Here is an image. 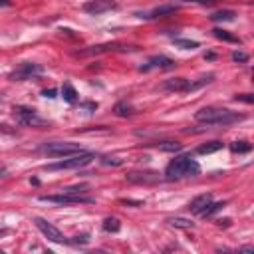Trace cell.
Here are the masks:
<instances>
[{
  "label": "cell",
  "mask_w": 254,
  "mask_h": 254,
  "mask_svg": "<svg viewBox=\"0 0 254 254\" xmlns=\"http://www.w3.org/2000/svg\"><path fill=\"white\" fill-rule=\"evenodd\" d=\"M246 119V115L230 111L226 107H202L194 113V121L202 125H232Z\"/></svg>",
  "instance_id": "cell-1"
},
{
  "label": "cell",
  "mask_w": 254,
  "mask_h": 254,
  "mask_svg": "<svg viewBox=\"0 0 254 254\" xmlns=\"http://www.w3.org/2000/svg\"><path fill=\"white\" fill-rule=\"evenodd\" d=\"M196 175H200V165L190 155H177L165 167V179L167 181H179V179L196 177Z\"/></svg>",
  "instance_id": "cell-2"
},
{
  "label": "cell",
  "mask_w": 254,
  "mask_h": 254,
  "mask_svg": "<svg viewBox=\"0 0 254 254\" xmlns=\"http://www.w3.org/2000/svg\"><path fill=\"white\" fill-rule=\"evenodd\" d=\"M214 79V73H208V75H202V77H198L196 81H190V79H187V77H173V79H167V81H163V89L165 91H177V93H190V91H196V89H200L202 85H206V83H210Z\"/></svg>",
  "instance_id": "cell-3"
},
{
  "label": "cell",
  "mask_w": 254,
  "mask_h": 254,
  "mask_svg": "<svg viewBox=\"0 0 254 254\" xmlns=\"http://www.w3.org/2000/svg\"><path fill=\"white\" fill-rule=\"evenodd\" d=\"M36 151L42 155H48V157H69V155L85 153V149L81 145L69 143V141H48V143H42Z\"/></svg>",
  "instance_id": "cell-4"
},
{
  "label": "cell",
  "mask_w": 254,
  "mask_h": 254,
  "mask_svg": "<svg viewBox=\"0 0 254 254\" xmlns=\"http://www.w3.org/2000/svg\"><path fill=\"white\" fill-rule=\"evenodd\" d=\"M91 159H93V153L85 151V153H77V155H69V157H64L62 161H56V163H48V165H44V171L81 169V167H85L87 163H91Z\"/></svg>",
  "instance_id": "cell-5"
},
{
  "label": "cell",
  "mask_w": 254,
  "mask_h": 254,
  "mask_svg": "<svg viewBox=\"0 0 254 254\" xmlns=\"http://www.w3.org/2000/svg\"><path fill=\"white\" fill-rule=\"evenodd\" d=\"M14 117L22 127H48V119L40 117L32 107H24V105H16L14 107Z\"/></svg>",
  "instance_id": "cell-6"
},
{
  "label": "cell",
  "mask_w": 254,
  "mask_h": 254,
  "mask_svg": "<svg viewBox=\"0 0 254 254\" xmlns=\"http://www.w3.org/2000/svg\"><path fill=\"white\" fill-rule=\"evenodd\" d=\"M42 73H44V65L34 64V62H24L14 71H10L8 79L10 81H26V79H34V77H38Z\"/></svg>",
  "instance_id": "cell-7"
},
{
  "label": "cell",
  "mask_w": 254,
  "mask_h": 254,
  "mask_svg": "<svg viewBox=\"0 0 254 254\" xmlns=\"http://www.w3.org/2000/svg\"><path fill=\"white\" fill-rule=\"evenodd\" d=\"M42 202H54V204H77V202H93L95 198L83 196V194H69V192H60V194H42Z\"/></svg>",
  "instance_id": "cell-8"
},
{
  "label": "cell",
  "mask_w": 254,
  "mask_h": 254,
  "mask_svg": "<svg viewBox=\"0 0 254 254\" xmlns=\"http://www.w3.org/2000/svg\"><path fill=\"white\" fill-rule=\"evenodd\" d=\"M34 222H36V226H38V230L48 238V240H52V242H56V244H69V240L62 234V230L60 228H56L52 222H48L46 218H34Z\"/></svg>",
  "instance_id": "cell-9"
},
{
  "label": "cell",
  "mask_w": 254,
  "mask_h": 254,
  "mask_svg": "<svg viewBox=\"0 0 254 254\" xmlns=\"http://www.w3.org/2000/svg\"><path fill=\"white\" fill-rule=\"evenodd\" d=\"M81 8H83V12L89 14V16H99V14L117 10L119 6H117V2H113V0H89V2H85Z\"/></svg>",
  "instance_id": "cell-10"
},
{
  "label": "cell",
  "mask_w": 254,
  "mask_h": 254,
  "mask_svg": "<svg viewBox=\"0 0 254 254\" xmlns=\"http://www.w3.org/2000/svg\"><path fill=\"white\" fill-rule=\"evenodd\" d=\"M179 8H181V4H163V6L153 8L151 12H135V16L137 18H145V20H157V18H165V16L175 14Z\"/></svg>",
  "instance_id": "cell-11"
},
{
  "label": "cell",
  "mask_w": 254,
  "mask_h": 254,
  "mask_svg": "<svg viewBox=\"0 0 254 254\" xmlns=\"http://www.w3.org/2000/svg\"><path fill=\"white\" fill-rule=\"evenodd\" d=\"M175 67V60L167 58V56H151L141 67L139 71H151V69H173Z\"/></svg>",
  "instance_id": "cell-12"
},
{
  "label": "cell",
  "mask_w": 254,
  "mask_h": 254,
  "mask_svg": "<svg viewBox=\"0 0 254 254\" xmlns=\"http://www.w3.org/2000/svg\"><path fill=\"white\" fill-rule=\"evenodd\" d=\"M127 181L129 183H137V185H151V183H157L159 181V175L157 173H153V171H143V173H137V171H133V173H129L127 175Z\"/></svg>",
  "instance_id": "cell-13"
},
{
  "label": "cell",
  "mask_w": 254,
  "mask_h": 254,
  "mask_svg": "<svg viewBox=\"0 0 254 254\" xmlns=\"http://www.w3.org/2000/svg\"><path fill=\"white\" fill-rule=\"evenodd\" d=\"M113 50H125V46L113 42V44H101V46H91L89 50H81L75 56H97V54H105V52H113Z\"/></svg>",
  "instance_id": "cell-14"
},
{
  "label": "cell",
  "mask_w": 254,
  "mask_h": 254,
  "mask_svg": "<svg viewBox=\"0 0 254 254\" xmlns=\"http://www.w3.org/2000/svg\"><path fill=\"white\" fill-rule=\"evenodd\" d=\"M208 202H212V194H208V192L198 194L196 198H192V200H190L189 210H190L192 214H198V216H200V212L206 208V204H208Z\"/></svg>",
  "instance_id": "cell-15"
},
{
  "label": "cell",
  "mask_w": 254,
  "mask_h": 254,
  "mask_svg": "<svg viewBox=\"0 0 254 254\" xmlns=\"http://www.w3.org/2000/svg\"><path fill=\"white\" fill-rule=\"evenodd\" d=\"M147 145H153V147H157L159 151H165V153H179V151H183V145L177 143V141H159V143H147Z\"/></svg>",
  "instance_id": "cell-16"
},
{
  "label": "cell",
  "mask_w": 254,
  "mask_h": 254,
  "mask_svg": "<svg viewBox=\"0 0 254 254\" xmlns=\"http://www.w3.org/2000/svg\"><path fill=\"white\" fill-rule=\"evenodd\" d=\"M113 113H115L117 117H131V115L135 113V107H133V105H129L127 101H119V103H115Z\"/></svg>",
  "instance_id": "cell-17"
},
{
  "label": "cell",
  "mask_w": 254,
  "mask_h": 254,
  "mask_svg": "<svg viewBox=\"0 0 254 254\" xmlns=\"http://www.w3.org/2000/svg\"><path fill=\"white\" fill-rule=\"evenodd\" d=\"M222 149V141H208L204 145H198L196 147V153L198 155H210V153H216Z\"/></svg>",
  "instance_id": "cell-18"
},
{
  "label": "cell",
  "mask_w": 254,
  "mask_h": 254,
  "mask_svg": "<svg viewBox=\"0 0 254 254\" xmlns=\"http://www.w3.org/2000/svg\"><path fill=\"white\" fill-rule=\"evenodd\" d=\"M236 18V12L234 10H218V12H212L210 14V20L212 22H232Z\"/></svg>",
  "instance_id": "cell-19"
},
{
  "label": "cell",
  "mask_w": 254,
  "mask_h": 254,
  "mask_svg": "<svg viewBox=\"0 0 254 254\" xmlns=\"http://www.w3.org/2000/svg\"><path fill=\"white\" fill-rule=\"evenodd\" d=\"M212 34H214V38H218V40H222V42H230V44H242V40H240V38H236V36H232L228 30L214 28V30H212Z\"/></svg>",
  "instance_id": "cell-20"
},
{
  "label": "cell",
  "mask_w": 254,
  "mask_h": 254,
  "mask_svg": "<svg viewBox=\"0 0 254 254\" xmlns=\"http://www.w3.org/2000/svg\"><path fill=\"white\" fill-rule=\"evenodd\" d=\"M62 97H64V101H67V103H75L77 101V91H75V87L71 85V83H64L62 85Z\"/></svg>",
  "instance_id": "cell-21"
},
{
  "label": "cell",
  "mask_w": 254,
  "mask_h": 254,
  "mask_svg": "<svg viewBox=\"0 0 254 254\" xmlns=\"http://www.w3.org/2000/svg\"><path fill=\"white\" fill-rule=\"evenodd\" d=\"M230 151L232 153H238V155H244V153H250L252 151V145L248 141H234V143H230Z\"/></svg>",
  "instance_id": "cell-22"
},
{
  "label": "cell",
  "mask_w": 254,
  "mask_h": 254,
  "mask_svg": "<svg viewBox=\"0 0 254 254\" xmlns=\"http://www.w3.org/2000/svg\"><path fill=\"white\" fill-rule=\"evenodd\" d=\"M222 208H224V202H214V200H212V202H208V204H206V208L200 212V216L208 218V216L216 214V212H218V210H222Z\"/></svg>",
  "instance_id": "cell-23"
},
{
  "label": "cell",
  "mask_w": 254,
  "mask_h": 254,
  "mask_svg": "<svg viewBox=\"0 0 254 254\" xmlns=\"http://www.w3.org/2000/svg\"><path fill=\"white\" fill-rule=\"evenodd\" d=\"M167 222H169L171 226H177V228H192V226H194V222H192V220H189V218H181V216L169 218Z\"/></svg>",
  "instance_id": "cell-24"
},
{
  "label": "cell",
  "mask_w": 254,
  "mask_h": 254,
  "mask_svg": "<svg viewBox=\"0 0 254 254\" xmlns=\"http://www.w3.org/2000/svg\"><path fill=\"white\" fill-rule=\"evenodd\" d=\"M119 228H121V222L115 216H109V218L103 220V230L105 232H119Z\"/></svg>",
  "instance_id": "cell-25"
},
{
  "label": "cell",
  "mask_w": 254,
  "mask_h": 254,
  "mask_svg": "<svg viewBox=\"0 0 254 254\" xmlns=\"http://www.w3.org/2000/svg\"><path fill=\"white\" fill-rule=\"evenodd\" d=\"M173 42H175V46H179V48H183V50H196V48H198V42H196V40H185V38H175Z\"/></svg>",
  "instance_id": "cell-26"
},
{
  "label": "cell",
  "mask_w": 254,
  "mask_h": 254,
  "mask_svg": "<svg viewBox=\"0 0 254 254\" xmlns=\"http://www.w3.org/2000/svg\"><path fill=\"white\" fill-rule=\"evenodd\" d=\"M232 62L246 64V62H248V54H246V52H232Z\"/></svg>",
  "instance_id": "cell-27"
},
{
  "label": "cell",
  "mask_w": 254,
  "mask_h": 254,
  "mask_svg": "<svg viewBox=\"0 0 254 254\" xmlns=\"http://www.w3.org/2000/svg\"><path fill=\"white\" fill-rule=\"evenodd\" d=\"M99 161H101L103 165H113V167H119V165L123 163L121 159H115V157H101Z\"/></svg>",
  "instance_id": "cell-28"
},
{
  "label": "cell",
  "mask_w": 254,
  "mask_h": 254,
  "mask_svg": "<svg viewBox=\"0 0 254 254\" xmlns=\"http://www.w3.org/2000/svg\"><path fill=\"white\" fill-rule=\"evenodd\" d=\"M234 99H236V101H244V103H248V105L254 103V97H252L250 93H240V95H236Z\"/></svg>",
  "instance_id": "cell-29"
},
{
  "label": "cell",
  "mask_w": 254,
  "mask_h": 254,
  "mask_svg": "<svg viewBox=\"0 0 254 254\" xmlns=\"http://www.w3.org/2000/svg\"><path fill=\"white\" fill-rule=\"evenodd\" d=\"M69 242H73V244H79V242L81 244H87L89 242V236L87 234H81V236H75V240H69Z\"/></svg>",
  "instance_id": "cell-30"
},
{
  "label": "cell",
  "mask_w": 254,
  "mask_h": 254,
  "mask_svg": "<svg viewBox=\"0 0 254 254\" xmlns=\"http://www.w3.org/2000/svg\"><path fill=\"white\" fill-rule=\"evenodd\" d=\"M56 93H58V91H56L54 87H52V89H44V91H42V95H44V97H50V99H54V97H58Z\"/></svg>",
  "instance_id": "cell-31"
},
{
  "label": "cell",
  "mask_w": 254,
  "mask_h": 254,
  "mask_svg": "<svg viewBox=\"0 0 254 254\" xmlns=\"http://www.w3.org/2000/svg\"><path fill=\"white\" fill-rule=\"evenodd\" d=\"M189 2H194V4H202V6H212V4H216L218 0H189Z\"/></svg>",
  "instance_id": "cell-32"
},
{
  "label": "cell",
  "mask_w": 254,
  "mask_h": 254,
  "mask_svg": "<svg viewBox=\"0 0 254 254\" xmlns=\"http://www.w3.org/2000/svg\"><path fill=\"white\" fill-rule=\"evenodd\" d=\"M83 107H87V109H91V111H95L97 109V103H93V101H85V103H81Z\"/></svg>",
  "instance_id": "cell-33"
},
{
  "label": "cell",
  "mask_w": 254,
  "mask_h": 254,
  "mask_svg": "<svg viewBox=\"0 0 254 254\" xmlns=\"http://www.w3.org/2000/svg\"><path fill=\"white\" fill-rule=\"evenodd\" d=\"M10 6H12L10 0H0V8H10Z\"/></svg>",
  "instance_id": "cell-34"
},
{
  "label": "cell",
  "mask_w": 254,
  "mask_h": 254,
  "mask_svg": "<svg viewBox=\"0 0 254 254\" xmlns=\"http://www.w3.org/2000/svg\"><path fill=\"white\" fill-rule=\"evenodd\" d=\"M240 252H254V246H242Z\"/></svg>",
  "instance_id": "cell-35"
},
{
  "label": "cell",
  "mask_w": 254,
  "mask_h": 254,
  "mask_svg": "<svg viewBox=\"0 0 254 254\" xmlns=\"http://www.w3.org/2000/svg\"><path fill=\"white\" fill-rule=\"evenodd\" d=\"M204 58H208V60H214V54H212V52H208V54H204Z\"/></svg>",
  "instance_id": "cell-36"
},
{
  "label": "cell",
  "mask_w": 254,
  "mask_h": 254,
  "mask_svg": "<svg viewBox=\"0 0 254 254\" xmlns=\"http://www.w3.org/2000/svg\"><path fill=\"white\" fill-rule=\"evenodd\" d=\"M4 173H6V169H0V177H4Z\"/></svg>",
  "instance_id": "cell-37"
},
{
  "label": "cell",
  "mask_w": 254,
  "mask_h": 254,
  "mask_svg": "<svg viewBox=\"0 0 254 254\" xmlns=\"http://www.w3.org/2000/svg\"><path fill=\"white\" fill-rule=\"evenodd\" d=\"M0 101H2V95H0Z\"/></svg>",
  "instance_id": "cell-38"
}]
</instances>
